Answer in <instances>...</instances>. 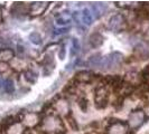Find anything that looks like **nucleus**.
I'll use <instances>...</instances> for the list:
<instances>
[{
  "instance_id": "obj_1",
  "label": "nucleus",
  "mask_w": 149,
  "mask_h": 134,
  "mask_svg": "<svg viewBox=\"0 0 149 134\" xmlns=\"http://www.w3.org/2000/svg\"><path fill=\"white\" fill-rule=\"evenodd\" d=\"M123 59V56L122 54H120L118 52H111L110 55L105 56L101 60V64L100 67H102L105 70H109V69H113V68H117L120 65V63Z\"/></svg>"
},
{
  "instance_id": "obj_2",
  "label": "nucleus",
  "mask_w": 149,
  "mask_h": 134,
  "mask_svg": "<svg viewBox=\"0 0 149 134\" xmlns=\"http://www.w3.org/2000/svg\"><path fill=\"white\" fill-rule=\"evenodd\" d=\"M94 102H95V107L101 110L104 108L109 102V93L104 86H99L95 89V96H94Z\"/></svg>"
},
{
  "instance_id": "obj_3",
  "label": "nucleus",
  "mask_w": 149,
  "mask_h": 134,
  "mask_svg": "<svg viewBox=\"0 0 149 134\" xmlns=\"http://www.w3.org/2000/svg\"><path fill=\"white\" fill-rule=\"evenodd\" d=\"M145 119H146V115H145L143 111L137 110V111L131 112L129 119H128V123L132 130H137L142 125V123L145 122Z\"/></svg>"
},
{
  "instance_id": "obj_4",
  "label": "nucleus",
  "mask_w": 149,
  "mask_h": 134,
  "mask_svg": "<svg viewBox=\"0 0 149 134\" xmlns=\"http://www.w3.org/2000/svg\"><path fill=\"white\" fill-rule=\"evenodd\" d=\"M125 23H126V20H125L123 16L120 14L113 15L109 20V29L116 31V32H119L121 31V29H123Z\"/></svg>"
},
{
  "instance_id": "obj_5",
  "label": "nucleus",
  "mask_w": 149,
  "mask_h": 134,
  "mask_svg": "<svg viewBox=\"0 0 149 134\" xmlns=\"http://www.w3.org/2000/svg\"><path fill=\"white\" fill-rule=\"evenodd\" d=\"M95 78L94 74L92 72L89 70H81V72H77L74 77V81L77 83H85V84H89L93 79Z\"/></svg>"
},
{
  "instance_id": "obj_6",
  "label": "nucleus",
  "mask_w": 149,
  "mask_h": 134,
  "mask_svg": "<svg viewBox=\"0 0 149 134\" xmlns=\"http://www.w3.org/2000/svg\"><path fill=\"white\" fill-rule=\"evenodd\" d=\"M103 43H104V37L99 32L92 34L89 38V44L91 45L92 48H99L103 45Z\"/></svg>"
},
{
  "instance_id": "obj_7",
  "label": "nucleus",
  "mask_w": 149,
  "mask_h": 134,
  "mask_svg": "<svg viewBox=\"0 0 149 134\" xmlns=\"http://www.w3.org/2000/svg\"><path fill=\"white\" fill-rule=\"evenodd\" d=\"M136 52L141 59H147L149 57V43H140L136 47Z\"/></svg>"
},
{
  "instance_id": "obj_8",
  "label": "nucleus",
  "mask_w": 149,
  "mask_h": 134,
  "mask_svg": "<svg viewBox=\"0 0 149 134\" xmlns=\"http://www.w3.org/2000/svg\"><path fill=\"white\" fill-rule=\"evenodd\" d=\"M82 22L85 26H91L93 23V17L91 15L89 9H83L82 10Z\"/></svg>"
},
{
  "instance_id": "obj_9",
  "label": "nucleus",
  "mask_w": 149,
  "mask_h": 134,
  "mask_svg": "<svg viewBox=\"0 0 149 134\" xmlns=\"http://www.w3.org/2000/svg\"><path fill=\"white\" fill-rule=\"evenodd\" d=\"M29 40L31 44L36 45V46H39V45L42 44V41H43L40 34H39V32H36V31L31 32L29 35Z\"/></svg>"
},
{
  "instance_id": "obj_10",
  "label": "nucleus",
  "mask_w": 149,
  "mask_h": 134,
  "mask_svg": "<svg viewBox=\"0 0 149 134\" xmlns=\"http://www.w3.org/2000/svg\"><path fill=\"white\" fill-rule=\"evenodd\" d=\"M101 54H95V55H93V56H91L89 59V65L90 66H94V67H97L100 66V64H101Z\"/></svg>"
},
{
  "instance_id": "obj_11",
  "label": "nucleus",
  "mask_w": 149,
  "mask_h": 134,
  "mask_svg": "<svg viewBox=\"0 0 149 134\" xmlns=\"http://www.w3.org/2000/svg\"><path fill=\"white\" fill-rule=\"evenodd\" d=\"M45 3L44 2H35L31 6V14H34V15H40L42 12H44L45 9H42V6H45Z\"/></svg>"
},
{
  "instance_id": "obj_12",
  "label": "nucleus",
  "mask_w": 149,
  "mask_h": 134,
  "mask_svg": "<svg viewBox=\"0 0 149 134\" xmlns=\"http://www.w3.org/2000/svg\"><path fill=\"white\" fill-rule=\"evenodd\" d=\"M3 88H5V92L8 93V94L14 93V92H15V85H14V82H13L10 78L6 79L5 83H3Z\"/></svg>"
},
{
  "instance_id": "obj_13",
  "label": "nucleus",
  "mask_w": 149,
  "mask_h": 134,
  "mask_svg": "<svg viewBox=\"0 0 149 134\" xmlns=\"http://www.w3.org/2000/svg\"><path fill=\"white\" fill-rule=\"evenodd\" d=\"M66 119H67L68 124H70V126H71V128H72L73 131H77V130H79V125H77V122H76L75 119L73 117L72 113H68V114H67Z\"/></svg>"
},
{
  "instance_id": "obj_14",
  "label": "nucleus",
  "mask_w": 149,
  "mask_h": 134,
  "mask_svg": "<svg viewBox=\"0 0 149 134\" xmlns=\"http://www.w3.org/2000/svg\"><path fill=\"white\" fill-rule=\"evenodd\" d=\"M14 56H15V52L14 50H11V49H2V52H1V58L3 60H9L11 59V58H14Z\"/></svg>"
},
{
  "instance_id": "obj_15",
  "label": "nucleus",
  "mask_w": 149,
  "mask_h": 134,
  "mask_svg": "<svg viewBox=\"0 0 149 134\" xmlns=\"http://www.w3.org/2000/svg\"><path fill=\"white\" fill-rule=\"evenodd\" d=\"M77 103H79L80 110H81L82 112H84V113H86V111H88V99H86V97L81 96L80 98H79Z\"/></svg>"
},
{
  "instance_id": "obj_16",
  "label": "nucleus",
  "mask_w": 149,
  "mask_h": 134,
  "mask_svg": "<svg viewBox=\"0 0 149 134\" xmlns=\"http://www.w3.org/2000/svg\"><path fill=\"white\" fill-rule=\"evenodd\" d=\"M25 78L29 83H35L36 79H37V76H36L35 73H33L31 70H27V72L25 73Z\"/></svg>"
},
{
  "instance_id": "obj_17",
  "label": "nucleus",
  "mask_w": 149,
  "mask_h": 134,
  "mask_svg": "<svg viewBox=\"0 0 149 134\" xmlns=\"http://www.w3.org/2000/svg\"><path fill=\"white\" fill-rule=\"evenodd\" d=\"M72 44H73V47H72V52H71V55L73 56L74 54L80 50V43H79V40L76 39V38H73L72 39Z\"/></svg>"
},
{
  "instance_id": "obj_18",
  "label": "nucleus",
  "mask_w": 149,
  "mask_h": 134,
  "mask_svg": "<svg viewBox=\"0 0 149 134\" xmlns=\"http://www.w3.org/2000/svg\"><path fill=\"white\" fill-rule=\"evenodd\" d=\"M71 21V19H70V17H62L61 16L60 18H56V23L57 25H60V26H63V25H67V23H70Z\"/></svg>"
},
{
  "instance_id": "obj_19",
  "label": "nucleus",
  "mask_w": 149,
  "mask_h": 134,
  "mask_svg": "<svg viewBox=\"0 0 149 134\" xmlns=\"http://www.w3.org/2000/svg\"><path fill=\"white\" fill-rule=\"evenodd\" d=\"M65 55H66V46L65 44H62L61 45V48H60V52H58V57H60L61 60H63L65 58Z\"/></svg>"
},
{
  "instance_id": "obj_20",
  "label": "nucleus",
  "mask_w": 149,
  "mask_h": 134,
  "mask_svg": "<svg viewBox=\"0 0 149 134\" xmlns=\"http://www.w3.org/2000/svg\"><path fill=\"white\" fill-rule=\"evenodd\" d=\"M70 30V27H66V28H61V29H57L55 30V32H54V35H62V34H65Z\"/></svg>"
},
{
  "instance_id": "obj_21",
  "label": "nucleus",
  "mask_w": 149,
  "mask_h": 134,
  "mask_svg": "<svg viewBox=\"0 0 149 134\" xmlns=\"http://www.w3.org/2000/svg\"><path fill=\"white\" fill-rule=\"evenodd\" d=\"M17 49H18V52H20V54H22V52H25V48H24V46H22L20 44L17 46Z\"/></svg>"
},
{
  "instance_id": "obj_22",
  "label": "nucleus",
  "mask_w": 149,
  "mask_h": 134,
  "mask_svg": "<svg viewBox=\"0 0 149 134\" xmlns=\"http://www.w3.org/2000/svg\"><path fill=\"white\" fill-rule=\"evenodd\" d=\"M22 134H33V131L30 130L29 127H27V128H25V130L22 131Z\"/></svg>"
},
{
  "instance_id": "obj_23",
  "label": "nucleus",
  "mask_w": 149,
  "mask_h": 134,
  "mask_svg": "<svg viewBox=\"0 0 149 134\" xmlns=\"http://www.w3.org/2000/svg\"><path fill=\"white\" fill-rule=\"evenodd\" d=\"M54 134H65V131L64 130H60V131H57V132H55Z\"/></svg>"
},
{
  "instance_id": "obj_24",
  "label": "nucleus",
  "mask_w": 149,
  "mask_h": 134,
  "mask_svg": "<svg viewBox=\"0 0 149 134\" xmlns=\"http://www.w3.org/2000/svg\"><path fill=\"white\" fill-rule=\"evenodd\" d=\"M1 85H2V79H1V75H0V87H1Z\"/></svg>"
}]
</instances>
